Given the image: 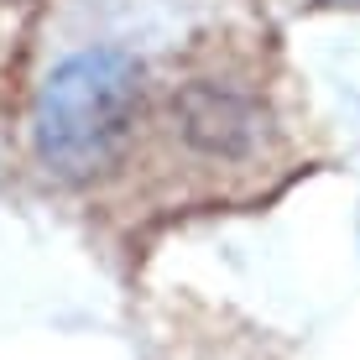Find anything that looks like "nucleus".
I'll return each mask as SVG.
<instances>
[{
	"instance_id": "f257e3e1",
	"label": "nucleus",
	"mask_w": 360,
	"mask_h": 360,
	"mask_svg": "<svg viewBox=\"0 0 360 360\" xmlns=\"http://www.w3.org/2000/svg\"><path fill=\"white\" fill-rule=\"evenodd\" d=\"M141 110V73L120 53H79L37 99V152L47 167L84 178L126 146Z\"/></svg>"
}]
</instances>
